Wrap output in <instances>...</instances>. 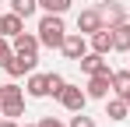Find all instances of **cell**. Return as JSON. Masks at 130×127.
<instances>
[{"instance_id": "cell-1", "label": "cell", "mask_w": 130, "mask_h": 127, "mask_svg": "<svg viewBox=\"0 0 130 127\" xmlns=\"http://www.w3.org/2000/svg\"><path fill=\"white\" fill-rule=\"evenodd\" d=\"M35 35H39V42H42L46 49H63V39H67L63 14H49V11H46L42 18H39V28H35Z\"/></svg>"}, {"instance_id": "cell-2", "label": "cell", "mask_w": 130, "mask_h": 127, "mask_svg": "<svg viewBox=\"0 0 130 127\" xmlns=\"http://www.w3.org/2000/svg\"><path fill=\"white\" fill-rule=\"evenodd\" d=\"M60 106H63L67 113H81V109L88 106V92L67 81V85H63V92H60Z\"/></svg>"}, {"instance_id": "cell-3", "label": "cell", "mask_w": 130, "mask_h": 127, "mask_svg": "<svg viewBox=\"0 0 130 127\" xmlns=\"http://www.w3.org/2000/svg\"><path fill=\"white\" fill-rule=\"evenodd\" d=\"M99 28H106L102 11H99V7H85V11L77 14V32H81V35H95Z\"/></svg>"}, {"instance_id": "cell-4", "label": "cell", "mask_w": 130, "mask_h": 127, "mask_svg": "<svg viewBox=\"0 0 130 127\" xmlns=\"http://www.w3.org/2000/svg\"><path fill=\"white\" fill-rule=\"evenodd\" d=\"M88 49H91L88 35H81V32H67V39H63V57H67V60H81Z\"/></svg>"}, {"instance_id": "cell-5", "label": "cell", "mask_w": 130, "mask_h": 127, "mask_svg": "<svg viewBox=\"0 0 130 127\" xmlns=\"http://www.w3.org/2000/svg\"><path fill=\"white\" fill-rule=\"evenodd\" d=\"M81 71H85L88 78H91V74H112V67H109V60L106 57H102V53H95V49H88L85 57H81Z\"/></svg>"}, {"instance_id": "cell-6", "label": "cell", "mask_w": 130, "mask_h": 127, "mask_svg": "<svg viewBox=\"0 0 130 127\" xmlns=\"http://www.w3.org/2000/svg\"><path fill=\"white\" fill-rule=\"evenodd\" d=\"M88 99H109V92H112V74H91L85 85Z\"/></svg>"}, {"instance_id": "cell-7", "label": "cell", "mask_w": 130, "mask_h": 127, "mask_svg": "<svg viewBox=\"0 0 130 127\" xmlns=\"http://www.w3.org/2000/svg\"><path fill=\"white\" fill-rule=\"evenodd\" d=\"M35 64H39V57H25V53H14V57L7 60V67H4V71H7L11 78H21V74H32V71H35Z\"/></svg>"}, {"instance_id": "cell-8", "label": "cell", "mask_w": 130, "mask_h": 127, "mask_svg": "<svg viewBox=\"0 0 130 127\" xmlns=\"http://www.w3.org/2000/svg\"><path fill=\"white\" fill-rule=\"evenodd\" d=\"M14 53H25V57H39V35H32V32H21V35H14Z\"/></svg>"}, {"instance_id": "cell-9", "label": "cell", "mask_w": 130, "mask_h": 127, "mask_svg": "<svg viewBox=\"0 0 130 127\" xmlns=\"http://www.w3.org/2000/svg\"><path fill=\"white\" fill-rule=\"evenodd\" d=\"M88 42H91V49H95V53H102V57H109V53H112V49H116V46H112V28H99V32H95V35H88Z\"/></svg>"}, {"instance_id": "cell-10", "label": "cell", "mask_w": 130, "mask_h": 127, "mask_svg": "<svg viewBox=\"0 0 130 127\" xmlns=\"http://www.w3.org/2000/svg\"><path fill=\"white\" fill-rule=\"evenodd\" d=\"M99 11H102V18H106V25H109V28H116V25H123V21H127V11H123V4H116V0L102 4Z\"/></svg>"}, {"instance_id": "cell-11", "label": "cell", "mask_w": 130, "mask_h": 127, "mask_svg": "<svg viewBox=\"0 0 130 127\" xmlns=\"http://www.w3.org/2000/svg\"><path fill=\"white\" fill-rule=\"evenodd\" d=\"M25 92L32 95V99H46L49 95V81H46V74H28V85H25Z\"/></svg>"}, {"instance_id": "cell-12", "label": "cell", "mask_w": 130, "mask_h": 127, "mask_svg": "<svg viewBox=\"0 0 130 127\" xmlns=\"http://www.w3.org/2000/svg\"><path fill=\"white\" fill-rule=\"evenodd\" d=\"M127 113H130V106H127V99L123 95H116V99H106V117L109 120H127Z\"/></svg>"}, {"instance_id": "cell-13", "label": "cell", "mask_w": 130, "mask_h": 127, "mask_svg": "<svg viewBox=\"0 0 130 127\" xmlns=\"http://www.w3.org/2000/svg\"><path fill=\"white\" fill-rule=\"evenodd\" d=\"M21 32H25V18L14 14V11H7V14H4V35L14 39V35H21Z\"/></svg>"}, {"instance_id": "cell-14", "label": "cell", "mask_w": 130, "mask_h": 127, "mask_svg": "<svg viewBox=\"0 0 130 127\" xmlns=\"http://www.w3.org/2000/svg\"><path fill=\"white\" fill-rule=\"evenodd\" d=\"M112 46L120 53H130V21H123V25L112 28Z\"/></svg>"}, {"instance_id": "cell-15", "label": "cell", "mask_w": 130, "mask_h": 127, "mask_svg": "<svg viewBox=\"0 0 130 127\" xmlns=\"http://www.w3.org/2000/svg\"><path fill=\"white\" fill-rule=\"evenodd\" d=\"M11 11L21 14V18H32V14L39 11V0H11Z\"/></svg>"}, {"instance_id": "cell-16", "label": "cell", "mask_w": 130, "mask_h": 127, "mask_svg": "<svg viewBox=\"0 0 130 127\" xmlns=\"http://www.w3.org/2000/svg\"><path fill=\"white\" fill-rule=\"evenodd\" d=\"M70 4H74V0H39V7L49 11V14H67V11H70Z\"/></svg>"}, {"instance_id": "cell-17", "label": "cell", "mask_w": 130, "mask_h": 127, "mask_svg": "<svg viewBox=\"0 0 130 127\" xmlns=\"http://www.w3.org/2000/svg\"><path fill=\"white\" fill-rule=\"evenodd\" d=\"M46 81H49V95H53V99H60V92H63V74H56V71H49V74H46Z\"/></svg>"}, {"instance_id": "cell-18", "label": "cell", "mask_w": 130, "mask_h": 127, "mask_svg": "<svg viewBox=\"0 0 130 127\" xmlns=\"http://www.w3.org/2000/svg\"><path fill=\"white\" fill-rule=\"evenodd\" d=\"M11 57H14V42L7 39V35H0V67H7Z\"/></svg>"}, {"instance_id": "cell-19", "label": "cell", "mask_w": 130, "mask_h": 127, "mask_svg": "<svg viewBox=\"0 0 130 127\" xmlns=\"http://www.w3.org/2000/svg\"><path fill=\"white\" fill-rule=\"evenodd\" d=\"M67 127H99V124H95L91 117H85V109H81V113H74V117H70V124H67Z\"/></svg>"}, {"instance_id": "cell-20", "label": "cell", "mask_w": 130, "mask_h": 127, "mask_svg": "<svg viewBox=\"0 0 130 127\" xmlns=\"http://www.w3.org/2000/svg\"><path fill=\"white\" fill-rule=\"evenodd\" d=\"M39 127H63V124H60L56 117H42V120H39Z\"/></svg>"}, {"instance_id": "cell-21", "label": "cell", "mask_w": 130, "mask_h": 127, "mask_svg": "<svg viewBox=\"0 0 130 127\" xmlns=\"http://www.w3.org/2000/svg\"><path fill=\"white\" fill-rule=\"evenodd\" d=\"M0 127H21V124H18V120H7V117H4V120H0Z\"/></svg>"}, {"instance_id": "cell-22", "label": "cell", "mask_w": 130, "mask_h": 127, "mask_svg": "<svg viewBox=\"0 0 130 127\" xmlns=\"http://www.w3.org/2000/svg\"><path fill=\"white\" fill-rule=\"evenodd\" d=\"M123 99H127V106H130V88H127V92H123Z\"/></svg>"}, {"instance_id": "cell-23", "label": "cell", "mask_w": 130, "mask_h": 127, "mask_svg": "<svg viewBox=\"0 0 130 127\" xmlns=\"http://www.w3.org/2000/svg\"><path fill=\"white\" fill-rule=\"evenodd\" d=\"M0 35H4V14H0Z\"/></svg>"}, {"instance_id": "cell-24", "label": "cell", "mask_w": 130, "mask_h": 127, "mask_svg": "<svg viewBox=\"0 0 130 127\" xmlns=\"http://www.w3.org/2000/svg\"><path fill=\"white\" fill-rule=\"evenodd\" d=\"M21 127H39V124H21Z\"/></svg>"}, {"instance_id": "cell-25", "label": "cell", "mask_w": 130, "mask_h": 127, "mask_svg": "<svg viewBox=\"0 0 130 127\" xmlns=\"http://www.w3.org/2000/svg\"><path fill=\"white\" fill-rule=\"evenodd\" d=\"M0 92H4V81H0Z\"/></svg>"}, {"instance_id": "cell-26", "label": "cell", "mask_w": 130, "mask_h": 127, "mask_svg": "<svg viewBox=\"0 0 130 127\" xmlns=\"http://www.w3.org/2000/svg\"><path fill=\"white\" fill-rule=\"evenodd\" d=\"M0 120H4V113H0Z\"/></svg>"}]
</instances>
